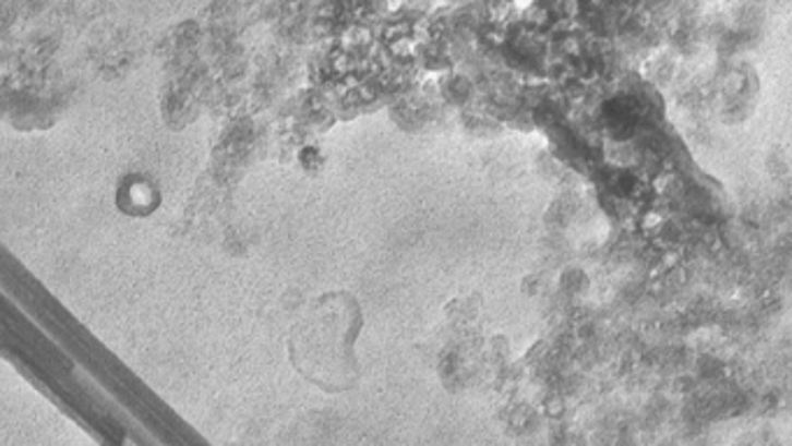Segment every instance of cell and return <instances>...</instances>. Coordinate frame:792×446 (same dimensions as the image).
<instances>
[{
	"label": "cell",
	"instance_id": "1",
	"mask_svg": "<svg viewBox=\"0 0 792 446\" xmlns=\"http://www.w3.org/2000/svg\"><path fill=\"white\" fill-rule=\"evenodd\" d=\"M360 330V302L345 291L326 293L304 312L302 324L296 328V351L308 359L312 372L326 379V386L345 388L358 372L353 345Z\"/></svg>",
	"mask_w": 792,
	"mask_h": 446
},
{
	"label": "cell",
	"instance_id": "2",
	"mask_svg": "<svg viewBox=\"0 0 792 446\" xmlns=\"http://www.w3.org/2000/svg\"><path fill=\"white\" fill-rule=\"evenodd\" d=\"M160 203L158 189L152 184V180L142 174L125 177L117 191V205L121 212L131 214V217H147Z\"/></svg>",
	"mask_w": 792,
	"mask_h": 446
}]
</instances>
